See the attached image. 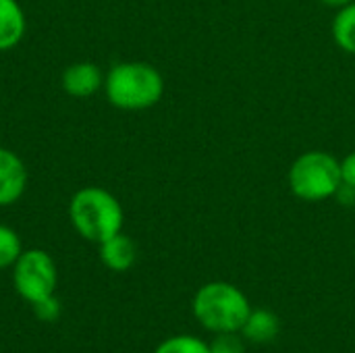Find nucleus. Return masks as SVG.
Segmentation results:
<instances>
[{"mask_svg": "<svg viewBox=\"0 0 355 353\" xmlns=\"http://www.w3.org/2000/svg\"><path fill=\"white\" fill-rule=\"evenodd\" d=\"M29 175L23 160L8 148H0V208L19 202L25 193Z\"/></svg>", "mask_w": 355, "mask_h": 353, "instance_id": "423d86ee", "label": "nucleus"}, {"mask_svg": "<svg viewBox=\"0 0 355 353\" xmlns=\"http://www.w3.org/2000/svg\"><path fill=\"white\" fill-rule=\"evenodd\" d=\"M25 12L17 0H0V52L15 48L25 35Z\"/></svg>", "mask_w": 355, "mask_h": 353, "instance_id": "9d476101", "label": "nucleus"}, {"mask_svg": "<svg viewBox=\"0 0 355 353\" xmlns=\"http://www.w3.org/2000/svg\"><path fill=\"white\" fill-rule=\"evenodd\" d=\"M208 345L210 353H245V339L241 333H218Z\"/></svg>", "mask_w": 355, "mask_h": 353, "instance_id": "4468645a", "label": "nucleus"}, {"mask_svg": "<svg viewBox=\"0 0 355 353\" xmlns=\"http://www.w3.org/2000/svg\"><path fill=\"white\" fill-rule=\"evenodd\" d=\"M341 185V162L329 152L312 150L302 154L289 169V187L304 202H322Z\"/></svg>", "mask_w": 355, "mask_h": 353, "instance_id": "20e7f679", "label": "nucleus"}, {"mask_svg": "<svg viewBox=\"0 0 355 353\" xmlns=\"http://www.w3.org/2000/svg\"><path fill=\"white\" fill-rule=\"evenodd\" d=\"M320 2H324L327 6H337V8H341V6L352 4V2H355V0H320Z\"/></svg>", "mask_w": 355, "mask_h": 353, "instance_id": "a211bd4d", "label": "nucleus"}, {"mask_svg": "<svg viewBox=\"0 0 355 353\" xmlns=\"http://www.w3.org/2000/svg\"><path fill=\"white\" fill-rule=\"evenodd\" d=\"M193 316L210 333H241L252 306L245 293L223 281L206 283L193 295Z\"/></svg>", "mask_w": 355, "mask_h": 353, "instance_id": "f03ea898", "label": "nucleus"}, {"mask_svg": "<svg viewBox=\"0 0 355 353\" xmlns=\"http://www.w3.org/2000/svg\"><path fill=\"white\" fill-rule=\"evenodd\" d=\"M335 198H337L341 204H345V206H354L355 204V187H352V185H345V183L341 181V185H339V189H337Z\"/></svg>", "mask_w": 355, "mask_h": 353, "instance_id": "f3484780", "label": "nucleus"}, {"mask_svg": "<svg viewBox=\"0 0 355 353\" xmlns=\"http://www.w3.org/2000/svg\"><path fill=\"white\" fill-rule=\"evenodd\" d=\"M56 283V264L44 250L21 252V256L12 264V285L17 293L31 306L44 298L54 295Z\"/></svg>", "mask_w": 355, "mask_h": 353, "instance_id": "39448f33", "label": "nucleus"}, {"mask_svg": "<svg viewBox=\"0 0 355 353\" xmlns=\"http://www.w3.org/2000/svg\"><path fill=\"white\" fill-rule=\"evenodd\" d=\"M33 312H35V316H37L40 320H44V322H54V320L60 316V302H58L54 295L44 298V300H40V302L33 304Z\"/></svg>", "mask_w": 355, "mask_h": 353, "instance_id": "2eb2a0df", "label": "nucleus"}, {"mask_svg": "<svg viewBox=\"0 0 355 353\" xmlns=\"http://www.w3.org/2000/svg\"><path fill=\"white\" fill-rule=\"evenodd\" d=\"M341 181L345 185L355 187V152L347 154L341 162Z\"/></svg>", "mask_w": 355, "mask_h": 353, "instance_id": "dca6fc26", "label": "nucleus"}, {"mask_svg": "<svg viewBox=\"0 0 355 353\" xmlns=\"http://www.w3.org/2000/svg\"><path fill=\"white\" fill-rule=\"evenodd\" d=\"M333 37L341 50L355 54V2L339 8L333 21Z\"/></svg>", "mask_w": 355, "mask_h": 353, "instance_id": "9b49d317", "label": "nucleus"}, {"mask_svg": "<svg viewBox=\"0 0 355 353\" xmlns=\"http://www.w3.org/2000/svg\"><path fill=\"white\" fill-rule=\"evenodd\" d=\"M104 92L108 102L121 110H146L160 102L164 79L148 62H119L104 77Z\"/></svg>", "mask_w": 355, "mask_h": 353, "instance_id": "f257e3e1", "label": "nucleus"}, {"mask_svg": "<svg viewBox=\"0 0 355 353\" xmlns=\"http://www.w3.org/2000/svg\"><path fill=\"white\" fill-rule=\"evenodd\" d=\"M21 252L23 248H21L19 235L10 227L0 225V270L12 266L17 258L21 256Z\"/></svg>", "mask_w": 355, "mask_h": 353, "instance_id": "ddd939ff", "label": "nucleus"}, {"mask_svg": "<svg viewBox=\"0 0 355 353\" xmlns=\"http://www.w3.org/2000/svg\"><path fill=\"white\" fill-rule=\"evenodd\" d=\"M137 248L131 237L116 233L100 243V260L112 273H125L135 264Z\"/></svg>", "mask_w": 355, "mask_h": 353, "instance_id": "6e6552de", "label": "nucleus"}, {"mask_svg": "<svg viewBox=\"0 0 355 353\" xmlns=\"http://www.w3.org/2000/svg\"><path fill=\"white\" fill-rule=\"evenodd\" d=\"M69 216L75 231L83 239L98 246L108 237L121 233L123 218H125L119 200L102 187L79 189L71 198Z\"/></svg>", "mask_w": 355, "mask_h": 353, "instance_id": "7ed1b4c3", "label": "nucleus"}, {"mask_svg": "<svg viewBox=\"0 0 355 353\" xmlns=\"http://www.w3.org/2000/svg\"><path fill=\"white\" fill-rule=\"evenodd\" d=\"M154 353H210V345L193 335H175L164 339Z\"/></svg>", "mask_w": 355, "mask_h": 353, "instance_id": "f8f14e48", "label": "nucleus"}, {"mask_svg": "<svg viewBox=\"0 0 355 353\" xmlns=\"http://www.w3.org/2000/svg\"><path fill=\"white\" fill-rule=\"evenodd\" d=\"M104 87V77L94 62H73L62 73V89L73 98H89Z\"/></svg>", "mask_w": 355, "mask_h": 353, "instance_id": "0eeeda50", "label": "nucleus"}, {"mask_svg": "<svg viewBox=\"0 0 355 353\" xmlns=\"http://www.w3.org/2000/svg\"><path fill=\"white\" fill-rule=\"evenodd\" d=\"M279 333H281V320L275 312L266 308L252 310L241 329V337L254 345H268L279 337Z\"/></svg>", "mask_w": 355, "mask_h": 353, "instance_id": "1a4fd4ad", "label": "nucleus"}]
</instances>
